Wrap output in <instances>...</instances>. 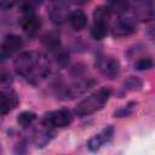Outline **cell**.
Returning <instances> with one entry per match:
<instances>
[{
    "mask_svg": "<svg viewBox=\"0 0 155 155\" xmlns=\"http://www.w3.org/2000/svg\"><path fill=\"white\" fill-rule=\"evenodd\" d=\"M13 68L29 84L39 85L50 74V61L41 52L24 51L15 58Z\"/></svg>",
    "mask_w": 155,
    "mask_h": 155,
    "instance_id": "6da1fadb",
    "label": "cell"
},
{
    "mask_svg": "<svg viewBox=\"0 0 155 155\" xmlns=\"http://www.w3.org/2000/svg\"><path fill=\"white\" fill-rule=\"evenodd\" d=\"M111 94V90L109 87H101L81 102L78 103L75 107V114L78 116H88L98 110H101L108 102Z\"/></svg>",
    "mask_w": 155,
    "mask_h": 155,
    "instance_id": "7a4b0ae2",
    "label": "cell"
},
{
    "mask_svg": "<svg viewBox=\"0 0 155 155\" xmlns=\"http://www.w3.org/2000/svg\"><path fill=\"white\" fill-rule=\"evenodd\" d=\"M24 42L23 39L16 34L6 35L0 44V63L6 61L7 58L12 57L15 53H17L22 47Z\"/></svg>",
    "mask_w": 155,
    "mask_h": 155,
    "instance_id": "3957f363",
    "label": "cell"
},
{
    "mask_svg": "<svg viewBox=\"0 0 155 155\" xmlns=\"http://www.w3.org/2000/svg\"><path fill=\"white\" fill-rule=\"evenodd\" d=\"M111 29H113V34L116 36L130 35L137 30V19L133 16H127L126 13L119 15Z\"/></svg>",
    "mask_w": 155,
    "mask_h": 155,
    "instance_id": "277c9868",
    "label": "cell"
},
{
    "mask_svg": "<svg viewBox=\"0 0 155 155\" xmlns=\"http://www.w3.org/2000/svg\"><path fill=\"white\" fill-rule=\"evenodd\" d=\"M97 68L105 78L114 79L120 73V62L113 56H101L97 59Z\"/></svg>",
    "mask_w": 155,
    "mask_h": 155,
    "instance_id": "5b68a950",
    "label": "cell"
},
{
    "mask_svg": "<svg viewBox=\"0 0 155 155\" xmlns=\"http://www.w3.org/2000/svg\"><path fill=\"white\" fill-rule=\"evenodd\" d=\"M42 121L51 127H67L71 124L73 115L68 109H58L47 113L44 116Z\"/></svg>",
    "mask_w": 155,
    "mask_h": 155,
    "instance_id": "8992f818",
    "label": "cell"
},
{
    "mask_svg": "<svg viewBox=\"0 0 155 155\" xmlns=\"http://www.w3.org/2000/svg\"><path fill=\"white\" fill-rule=\"evenodd\" d=\"M93 85H94L93 80H90V79H87V80H79V81H75V82L65 86L61 91V96L64 99H73V98H76L79 96L84 94Z\"/></svg>",
    "mask_w": 155,
    "mask_h": 155,
    "instance_id": "52a82bcc",
    "label": "cell"
},
{
    "mask_svg": "<svg viewBox=\"0 0 155 155\" xmlns=\"http://www.w3.org/2000/svg\"><path fill=\"white\" fill-rule=\"evenodd\" d=\"M70 12L71 11H70L69 4L64 1L52 2L48 10L50 18L54 24H63L65 21H68Z\"/></svg>",
    "mask_w": 155,
    "mask_h": 155,
    "instance_id": "ba28073f",
    "label": "cell"
},
{
    "mask_svg": "<svg viewBox=\"0 0 155 155\" xmlns=\"http://www.w3.org/2000/svg\"><path fill=\"white\" fill-rule=\"evenodd\" d=\"M21 24L22 29L28 36H35L41 28V18L35 12L24 13Z\"/></svg>",
    "mask_w": 155,
    "mask_h": 155,
    "instance_id": "9c48e42d",
    "label": "cell"
},
{
    "mask_svg": "<svg viewBox=\"0 0 155 155\" xmlns=\"http://www.w3.org/2000/svg\"><path fill=\"white\" fill-rule=\"evenodd\" d=\"M18 105V96L12 90H0V114H8Z\"/></svg>",
    "mask_w": 155,
    "mask_h": 155,
    "instance_id": "30bf717a",
    "label": "cell"
},
{
    "mask_svg": "<svg viewBox=\"0 0 155 155\" xmlns=\"http://www.w3.org/2000/svg\"><path fill=\"white\" fill-rule=\"evenodd\" d=\"M52 128L53 127H51L46 122H44V121L41 122V125L34 131V134H33V140L36 144V147L42 148L51 140V138L53 137Z\"/></svg>",
    "mask_w": 155,
    "mask_h": 155,
    "instance_id": "8fae6325",
    "label": "cell"
},
{
    "mask_svg": "<svg viewBox=\"0 0 155 155\" xmlns=\"http://www.w3.org/2000/svg\"><path fill=\"white\" fill-rule=\"evenodd\" d=\"M133 17L140 21H151L154 18V4L153 1H143L136 4L133 10Z\"/></svg>",
    "mask_w": 155,
    "mask_h": 155,
    "instance_id": "7c38bea8",
    "label": "cell"
},
{
    "mask_svg": "<svg viewBox=\"0 0 155 155\" xmlns=\"http://www.w3.org/2000/svg\"><path fill=\"white\" fill-rule=\"evenodd\" d=\"M68 21L74 30H82L87 24V16L82 10L78 8L70 12Z\"/></svg>",
    "mask_w": 155,
    "mask_h": 155,
    "instance_id": "4fadbf2b",
    "label": "cell"
},
{
    "mask_svg": "<svg viewBox=\"0 0 155 155\" xmlns=\"http://www.w3.org/2000/svg\"><path fill=\"white\" fill-rule=\"evenodd\" d=\"M42 45L48 51L58 50L61 46V35L57 31H48L42 36Z\"/></svg>",
    "mask_w": 155,
    "mask_h": 155,
    "instance_id": "5bb4252c",
    "label": "cell"
},
{
    "mask_svg": "<svg viewBox=\"0 0 155 155\" xmlns=\"http://www.w3.org/2000/svg\"><path fill=\"white\" fill-rule=\"evenodd\" d=\"M108 31H109L108 22H94L91 28V36L94 40H102L107 36Z\"/></svg>",
    "mask_w": 155,
    "mask_h": 155,
    "instance_id": "9a60e30c",
    "label": "cell"
},
{
    "mask_svg": "<svg viewBox=\"0 0 155 155\" xmlns=\"http://www.w3.org/2000/svg\"><path fill=\"white\" fill-rule=\"evenodd\" d=\"M142 86H143V82H142V80H140L139 78H137V76H130V78L124 82L122 93L131 92V91H139Z\"/></svg>",
    "mask_w": 155,
    "mask_h": 155,
    "instance_id": "2e32d148",
    "label": "cell"
},
{
    "mask_svg": "<svg viewBox=\"0 0 155 155\" xmlns=\"http://www.w3.org/2000/svg\"><path fill=\"white\" fill-rule=\"evenodd\" d=\"M110 15H111V11L109 10L108 6H98L96 7L93 12V19L94 22H108L109 23Z\"/></svg>",
    "mask_w": 155,
    "mask_h": 155,
    "instance_id": "e0dca14e",
    "label": "cell"
},
{
    "mask_svg": "<svg viewBox=\"0 0 155 155\" xmlns=\"http://www.w3.org/2000/svg\"><path fill=\"white\" fill-rule=\"evenodd\" d=\"M35 120H36V114L34 111H30V110L22 111L17 117V122L23 127H28V126L33 125V122Z\"/></svg>",
    "mask_w": 155,
    "mask_h": 155,
    "instance_id": "ac0fdd59",
    "label": "cell"
},
{
    "mask_svg": "<svg viewBox=\"0 0 155 155\" xmlns=\"http://www.w3.org/2000/svg\"><path fill=\"white\" fill-rule=\"evenodd\" d=\"M103 144H104V142H103L102 137H101L99 133H98V134H94L93 137H91V138L88 139V142H87V148H88V150H90L91 153H97V151L103 147Z\"/></svg>",
    "mask_w": 155,
    "mask_h": 155,
    "instance_id": "d6986e66",
    "label": "cell"
},
{
    "mask_svg": "<svg viewBox=\"0 0 155 155\" xmlns=\"http://www.w3.org/2000/svg\"><path fill=\"white\" fill-rule=\"evenodd\" d=\"M136 105H137V103H136V102H130V103H127L126 105H124V107L119 108L117 110H115V111H114V116H115V117H124V116H128L130 114H132V111L134 110Z\"/></svg>",
    "mask_w": 155,
    "mask_h": 155,
    "instance_id": "ffe728a7",
    "label": "cell"
},
{
    "mask_svg": "<svg viewBox=\"0 0 155 155\" xmlns=\"http://www.w3.org/2000/svg\"><path fill=\"white\" fill-rule=\"evenodd\" d=\"M11 84H12L11 73L4 67H0V87L5 88V87H8Z\"/></svg>",
    "mask_w": 155,
    "mask_h": 155,
    "instance_id": "44dd1931",
    "label": "cell"
},
{
    "mask_svg": "<svg viewBox=\"0 0 155 155\" xmlns=\"http://www.w3.org/2000/svg\"><path fill=\"white\" fill-rule=\"evenodd\" d=\"M153 65H154V62L150 57H142L134 63V68L137 70H148L153 68Z\"/></svg>",
    "mask_w": 155,
    "mask_h": 155,
    "instance_id": "7402d4cb",
    "label": "cell"
},
{
    "mask_svg": "<svg viewBox=\"0 0 155 155\" xmlns=\"http://www.w3.org/2000/svg\"><path fill=\"white\" fill-rule=\"evenodd\" d=\"M99 136L102 137L104 144H105V143H109V142L113 139V136H114V127H113V125H107V126L99 132Z\"/></svg>",
    "mask_w": 155,
    "mask_h": 155,
    "instance_id": "603a6c76",
    "label": "cell"
},
{
    "mask_svg": "<svg viewBox=\"0 0 155 155\" xmlns=\"http://www.w3.org/2000/svg\"><path fill=\"white\" fill-rule=\"evenodd\" d=\"M27 150H28V145L25 140H21L19 143L16 144L15 149H13V154L15 155H27Z\"/></svg>",
    "mask_w": 155,
    "mask_h": 155,
    "instance_id": "cb8c5ba5",
    "label": "cell"
},
{
    "mask_svg": "<svg viewBox=\"0 0 155 155\" xmlns=\"http://www.w3.org/2000/svg\"><path fill=\"white\" fill-rule=\"evenodd\" d=\"M15 4L13 2H0V8H10Z\"/></svg>",
    "mask_w": 155,
    "mask_h": 155,
    "instance_id": "d4e9b609",
    "label": "cell"
},
{
    "mask_svg": "<svg viewBox=\"0 0 155 155\" xmlns=\"http://www.w3.org/2000/svg\"><path fill=\"white\" fill-rule=\"evenodd\" d=\"M0 151H1V148H0Z\"/></svg>",
    "mask_w": 155,
    "mask_h": 155,
    "instance_id": "484cf974",
    "label": "cell"
}]
</instances>
